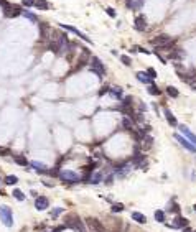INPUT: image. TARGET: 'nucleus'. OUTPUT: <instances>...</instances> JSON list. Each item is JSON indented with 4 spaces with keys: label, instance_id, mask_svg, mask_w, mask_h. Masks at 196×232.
Masks as SVG:
<instances>
[{
    "label": "nucleus",
    "instance_id": "f257e3e1",
    "mask_svg": "<svg viewBox=\"0 0 196 232\" xmlns=\"http://www.w3.org/2000/svg\"><path fill=\"white\" fill-rule=\"evenodd\" d=\"M58 178L61 180L63 183H66V184H78V183H81L82 181V176L81 175H78V173H74V171H71V170H63V171H59V175H58Z\"/></svg>",
    "mask_w": 196,
    "mask_h": 232
},
{
    "label": "nucleus",
    "instance_id": "f03ea898",
    "mask_svg": "<svg viewBox=\"0 0 196 232\" xmlns=\"http://www.w3.org/2000/svg\"><path fill=\"white\" fill-rule=\"evenodd\" d=\"M89 63H91V71H92L94 74H97L99 77L106 76V68H104V63L101 61L97 56H91Z\"/></svg>",
    "mask_w": 196,
    "mask_h": 232
},
{
    "label": "nucleus",
    "instance_id": "7ed1b4c3",
    "mask_svg": "<svg viewBox=\"0 0 196 232\" xmlns=\"http://www.w3.org/2000/svg\"><path fill=\"white\" fill-rule=\"evenodd\" d=\"M0 219L7 227L13 226V212L8 206H0Z\"/></svg>",
    "mask_w": 196,
    "mask_h": 232
},
{
    "label": "nucleus",
    "instance_id": "20e7f679",
    "mask_svg": "<svg viewBox=\"0 0 196 232\" xmlns=\"http://www.w3.org/2000/svg\"><path fill=\"white\" fill-rule=\"evenodd\" d=\"M86 226L89 227L92 232H107L106 227H104V224L101 222V221L94 219V217H87V219H86Z\"/></svg>",
    "mask_w": 196,
    "mask_h": 232
},
{
    "label": "nucleus",
    "instance_id": "39448f33",
    "mask_svg": "<svg viewBox=\"0 0 196 232\" xmlns=\"http://www.w3.org/2000/svg\"><path fill=\"white\" fill-rule=\"evenodd\" d=\"M175 138H176V142L180 143L183 148H186V152H190V153H196V147L193 145V143L190 142V140H186L183 135H180V133H175Z\"/></svg>",
    "mask_w": 196,
    "mask_h": 232
},
{
    "label": "nucleus",
    "instance_id": "423d86ee",
    "mask_svg": "<svg viewBox=\"0 0 196 232\" xmlns=\"http://www.w3.org/2000/svg\"><path fill=\"white\" fill-rule=\"evenodd\" d=\"M22 13H23V10L20 8L18 5H13V3H10V5L3 10V15H5L7 18H15V17L22 15Z\"/></svg>",
    "mask_w": 196,
    "mask_h": 232
},
{
    "label": "nucleus",
    "instance_id": "0eeeda50",
    "mask_svg": "<svg viewBox=\"0 0 196 232\" xmlns=\"http://www.w3.org/2000/svg\"><path fill=\"white\" fill-rule=\"evenodd\" d=\"M186 226H190V222H188L186 217H181V216L173 219V224H166V227H170V229H183Z\"/></svg>",
    "mask_w": 196,
    "mask_h": 232
},
{
    "label": "nucleus",
    "instance_id": "6e6552de",
    "mask_svg": "<svg viewBox=\"0 0 196 232\" xmlns=\"http://www.w3.org/2000/svg\"><path fill=\"white\" fill-rule=\"evenodd\" d=\"M171 38L170 36H166V35H160V36H157V38H153V40H150V43L153 45V46H157V48H160V46H165V45L168 43H171Z\"/></svg>",
    "mask_w": 196,
    "mask_h": 232
},
{
    "label": "nucleus",
    "instance_id": "1a4fd4ad",
    "mask_svg": "<svg viewBox=\"0 0 196 232\" xmlns=\"http://www.w3.org/2000/svg\"><path fill=\"white\" fill-rule=\"evenodd\" d=\"M35 207H36L38 211H45L50 207V199L46 198V196H36V199H35Z\"/></svg>",
    "mask_w": 196,
    "mask_h": 232
},
{
    "label": "nucleus",
    "instance_id": "9d476101",
    "mask_svg": "<svg viewBox=\"0 0 196 232\" xmlns=\"http://www.w3.org/2000/svg\"><path fill=\"white\" fill-rule=\"evenodd\" d=\"M134 28H135L137 31H145V30H147V18H145V15L135 17V20H134Z\"/></svg>",
    "mask_w": 196,
    "mask_h": 232
},
{
    "label": "nucleus",
    "instance_id": "9b49d317",
    "mask_svg": "<svg viewBox=\"0 0 196 232\" xmlns=\"http://www.w3.org/2000/svg\"><path fill=\"white\" fill-rule=\"evenodd\" d=\"M178 128L181 130V133H183V137H185V138H186V140H190V142H191V143H193V145L196 147V135H194V133L191 132V130L188 128L186 125H178Z\"/></svg>",
    "mask_w": 196,
    "mask_h": 232
},
{
    "label": "nucleus",
    "instance_id": "f8f14e48",
    "mask_svg": "<svg viewBox=\"0 0 196 232\" xmlns=\"http://www.w3.org/2000/svg\"><path fill=\"white\" fill-rule=\"evenodd\" d=\"M63 28H66L68 31H71V33H74L76 36H79L81 40H84L86 43H91V38H87V35H84V33H81V31L78 30V28H74V26H71V25H64V23H59Z\"/></svg>",
    "mask_w": 196,
    "mask_h": 232
},
{
    "label": "nucleus",
    "instance_id": "ddd939ff",
    "mask_svg": "<svg viewBox=\"0 0 196 232\" xmlns=\"http://www.w3.org/2000/svg\"><path fill=\"white\" fill-rule=\"evenodd\" d=\"M163 114H165V119H166L168 125H171V127H178V120H176V117L171 114L170 109H168V107H163Z\"/></svg>",
    "mask_w": 196,
    "mask_h": 232
},
{
    "label": "nucleus",
    "instance_id": "4468645a",
    "mask_svg": "<svg viewBox=\"0 0 196 232\" xmlns=\"http://www.w3.org/2000/svg\"><path fill=\"white\" fill-rule=\"evenodd\" d=\"M181 79L185 81V82L191 84V86H194L196 84V71H191V73H185V74H180Z\"/></svg>",
    "mask_w": 196,
    "mask_h": 232
},
{
    "label": "nucleus",
    "instance_id": "2eb2a0df",
    "mask_svg": "<svg viewBox=\"0 0 196 232\" xmlns=\"http://www.w3.org/2000/svg\"><path fill=\"white\" fill-rule=\"evenodd\" d=\"M135 76H137V79L140 81V82H142V84H147V86L153 82V79H150V77H148V74H147L145 71H138V73H137V74H135Z\"/></svg>",
    "mask_w": 196,
    "mask_h": 232
},
{
    "label": "nucleus",
    "instance_id": "dca6fc26",
    "mask_svg": "<svg viewBox=\"0 0 196 232\" xmlns=\"http://www.w3.org/2000/svg\"><path fill=\"white\" fill-rule=\"evenodd\" d=\"M30 166L35 168V170H36V173H40V175H41V173H46V170H48L46 165H45V163H40V161H31Z\"/></svg>",
    "mask_w": 196,
    "mask_h": 232
},
{
    "label": "nucleus",
    "instance_id": "f3484780",
    "mask_svg": "<svg viewBox=\"0 0 196 232\" xmlns=\"http://www.w3.org/2000/svg\"><path fill=\"white\" fill-rule=\"evenodd\" d=\"M109 94L114 97V99H119V101L124 97V92H122L120 87H109Z\"/></svg>",
    "mask_w": 196,
    "mask_h": 232
},
{
    "label": "nucleus",
    "instance_id": "a211bd4d",
    "mask_svg": "<svg viewBox=\"0 0 196 232\" xmlns=\"http://www.w3.org/2000/svg\"><path fill=\"white\" fill-rule=\"evenodd\" d=\"M17 183H18V178H17L15 175H7V176L3 178V184H7V186H15Z\"/></svg>",
    "mask_w": 196,
    "mask_h": 232
},
{
    "label": "nucleus",
    "instance_id": "6ab92c4d",
    "mask_svg": "<svg viewBox=\"0 0 196 232\" xmlns=\"http://www.w3.org/2000/svg\"><path fill=\"white\" fill-rule=\"evenodd\" d=\"M102 180H104V175L97 171V173H92V175H91L89 183H91V184H99V183L102 181Z\"/></svg>",
    "mask_w": 196,
    "mask_h": 232
},
{
    "label": "nucleus",
    "instance_id": "aec40b11",
    "mask_svg": "<svg viewBox=\"0 0 196 232\" xmlns=\"http://www.w3.org/2000/svg\"><path fill=\"white\" fill-rule=\"evenodd\" d=\"M143 2L145 0H130V2H127V7L130 10H138V8H142Z\"/></svg>",
    "mask_w": 196,
    "mask_h": 232
},
{
    "label": "nucleus",
    "instance_id": "412c9836",
    "mask_svg": "<svg viewBox=\"0 0 196 232\" xmlns=\"http://www.w3.org/2000/svg\"><path fill=\"white\" fill-rule=\"evenodd\" d=\"M132 219H134L135 222H138V224H145L147 222V217L143 216L142 212H137V211H135V212H132Z\"/></svg>",
    "mask_w": 196,
    "mask_h": 232
},
{
    "label": "nucleus",
    "instance_id": "4be33fe9",
    "mask_svg": "<svg viewBox=\"0 0 196 232\" xmlns=\"http://www.w3.org/2000/svg\"><path fill=\"white\" fill-rule=\"evenodd\" d=\"M13 161H15L17 165H20V166H28V160L23 155H15V156H13Z\"/></svg>",
    "mask_w": 196,
    "mask_h": 232
},
{
    "label": "nucleus",
    "instance_id": "5701e85b",
    "mask_svg": "<svg viewBox=\"0 0 196 232\" xmlns=\"http://www.w3.org/2000/svg\"><path fill=\"white\" fill-rule=\"evenodd\" d=\"M183 56H185L183 50H171L170 54H168V58H171V59H181Z\"/></svg>",
    "mask_w": 196,
    "mask_h": 232
},
{
    "label": "nucleus",
    "instance_id": "b1692460",
    "mask_svg": "<svg viewBox=\"0 0 196 232\" xmlns=\"http://www.w3.org/2000/svg\"><path fill=\"white\" fill-rule=\"evenodd\" d=\"M35 7L38 10H46V8H50V3L46 0H35Z\"/></svg>",
    "mask_w": 196,
    "mask_h": 232
},
{
    "label": "nucleus",
    "instance_id": "393cba45",
    "mask_svg": "<svg viewBox=\"0 0 196 232\" xmlns=\"http://www.w3.org/2000/svg\"><path fill=\"white\" fill-rule=\"evenodd\" d=\"M12 196L17 199V201H25V194H23V191H22V189H18V188L13 189Z\"/></svg>",
    "mask_w": 196,
    "mask_h": 232
},
{
    "label": "nucleus",
    "instance_id": "a878e982",
    "mask_svg": "<svg viewBox=\"0 0 196 232\" xmlns=\"http://www.w3.org/2000/svg\"><path fill=\"white\" fill-rule=\"evenodd\" d=\"M155 221L157 222H165V211H162V209H158V211H155Z\"/></svg>",
    "mask_w": 196,
    "mask_h": 232
},
{
    "label": "nucleus",
    "instance_id": "bb28decb",
    "mask_svg": "<svg viewBox=\"0 0 196 232\" xmlns=\"http://www.w3.org/2000/svg\"><path fill=\"white\" fill-rule=\"evenodd\" d=\"M147 87H148V92L152 94V96H160V94H162V91H160V89H158V87H157L153 82H152V84H148Z\"/></svg>",
    "mask_w": 196,
    "mask_h": 232
},
{
    "label": "nucleus",
    "instance_id": "cd10ccee",
    "mask_svg": "<svg viewBox=\"0 0 196 232\" xmlns=\"http://www.w3.org/2000/svg\"><path fill=\"white\" fill-rule=\"evenodd\" d=\"M166 94H168L170 97H178V96H180L178 89H176V87H173V86H168V87H166Z\"/></svg>",
    "mask_w": 196,
    "mask_h": 232
},
{
    "label": "nucleus",
    "instance_id": "c85d7f7f",
    "mask_svg": "<svg viewBox=\"0 0 196 232\" xmlns=\"http://www.w3.org/2000/svg\"><path fill=\"white\" fill-rule=\"evenodd\" d=\"M22 15H23V17H25V18H28V20H30V22H35V23H36V22H38V17H36V15H35V13L28 12V10H26V12H23V13H22Z\"/></svg>",
    "mask_w": 196,
    "mask_h": 232
},
{
    "label": "nucleus",
    "instance_id": "c756f323",
    "mask_svg": "<svg viewBox=\"0 0 196 232\" xmlns=\"http://www.w3.org/2000/svg\"><path fill=\"white\" fill-rule=\"evenodd\" d=\"M168 211H170V212H175V214H180V212H181V207L178 206L176 203H171V204H170V209H168Z\"/></svg>",
    "mask_w": 196,
    "mask_h": 232
},
{
    "label": "nucleus",
    "instance_id": "7c9ffc66",
    "mask_svg": "<svg viewBox=\"0 0 196 232\" xmlns=\"http://www.w3.org/2000/svg\"><path fill=\"white\" fill-rule=\"evenodd\" d=\"M122 127L127 128L129 132H134V127H132V124L129 122V119H124V120H122Z\"/></svg>",
    "mask_w": 196,
    "mask_h": 232
},
{
    "label": "nucleus",
    "instance_id": "2f4dec72",
    "mask_svg": "<svg viewBox=\"0 0 196 232\" xmlns=\"http://www.w3.org/2000/svg\"><path fill=\"white\" fill-rule=\"evenodd\" d=\"M64 212V209H63V207H56L54 211H51V217H53V219H56V217L59 216V214H63Z\"/></svg>",
    "mask_w": 196,
    "mask_h": 232
},
{
    "label": "nucleus",
    "instance_id": "473e14b6",
    "mask_svg": "<svg viewBox=\"0 0 196 232\" xmlns=\"http://www.w3.org/2000/svg\"><path fill=\"white\" fill-rule=\"evenodd\" d=\"M120 61H122V63H124V64H125V66H130V64H132V59H130V58H129V56H127V54H120Z\"/></svg>",
    "mask_w": 196,
    "mask_h": 232
},
{
    "label": "nucleus",
    "instance_id": "72a5a7b5",
    "mask_svg": "<svg viewBox=\"0 0 196 232\" xmlns=\"http://www.w3.org/2000/svg\"><path fill=\"white\" fill-rule=\"evenodd\" d=\"M112 212H122L124 211V204H112Z\"/></svg>",
    "mask_w": 196,
    "mask_h": 232
},
{
    "label": "nucleus",
    "instance_id": "f704fd0d",
    "mask_svg": "<svg viewBox=\"0 0 196 232\" xmlns=\"http://www.w3.org/2000/svg\"><path fill=\"white\" fill-rule=\"evenodd\" d=\"M120 107H132V97H125V99L122 101Z\"/></svg>",
    "mask_w": 196,
    "mask_h": 232
},
{
    "label": "nucleus",
    "instance_id": "c9c22d12",
    "mask_svg": "<svg viewBox=\"0 0 196 232\" xmlns=\"http://www.w3.org/2000/svg\"><path fill=\"white\" fill-rule=\"evenodd\" d=\"M147 74H148V77H150V79H155V77H157V73H155V69H152V68H148V69H147Z\"/></svg>",
    "mask_w": 196,
    "mask_h": 232
},
{
    "label": "nucleus",
    "instance_id": "e433bc0d",
    "mask_svg": "<svg viewBox=\"0 0 196 232\" xmlns=\"http://www.w3.org/2000/svg\"><path fill=\"white\" fill-rule=\"evenodd\" d=\"M22 5H23V7H28V8H30V7H33V5H35V0H22Z\"/></svg>",
    "mask_w": 196,
    "mask_h": 232
},
{
    "label": "nucleus",
    "instance_id": "4c0bfd02",
    "mask_svg": "<svg viewBox=\"0 0 196 232\" xmlns=\"http://www.w3.org/2000/svg\"><path fill=\"white\" fill-rule=\"evenodd\" d=\"M106 12H107V15H109V17L115 18V10L114 8H110V7H109V8H106Z\"/></svg>",
    "mask_w": 196,
    "mask_h": 232
},
{
    "label": "nucleus",
    "instance_id": "58836bf2",
    "mask_svg": "<svg viewBox=\"0 0 196 232\" xmlns=\"http://www.w3.org/2000/svg\"><path fill=\"white\" fill-rule=\"evenodd\" d=\"M0 5H2V8H3V10H5V8H7V7H8V5H10V3H8V2H7V0H0Z\"/></svg>",
    "mask_w": 196,
    "mask_h": 232
},
{
    "label": "nucleus",
    "instance_id": "ea45409f",
    "mask_svg": "<svg viewBox=\"0 0 196 232\" xmlns=\"http://www.w3.org/2000/svg\"><path fill=\"white\" fill-rule=\"evenodd\" d=\"M106 92H109V87H102V89H101V96H104V94H106Z\"/></svg>",
    "mask_w": 196,
    "mask_h": 232
},
{
    "label": "nucleus",
    "instance_id": "a19ab883",
    "mask_svg": "<svg viewBox=\"0 0 196 232\" xmlns=\"http://www.w3.org/2000/svg\"><path fill=\"white\" fill-rule=\"evenodd\" d=\"M183 232H193V230H191V229H190V227H188V226H186V227H183Z\"/></svg>",
    "mask_w": 196,
    "mask_h": 232
},
{
    "label": "nucleus",
    "instance_id": "79ce46f5",
    "mask_svg": "<svg viewBox=\"0 0 196 232\" xmlns=\"http://www.w3.org/2000/svg\"><path fill=\"white\" fill-rule=\"evenodd\" d=\"M193 89H194V91H196V84H194V86H193Z\"/></svg>",
    "mask_w": 196,
    "mask_h": 232
},
{
    "label": "nucleus",
    "instance_id": "37998d69",
    "mask_svg": "<svg viewBox=\"0 0 196 232\" xmlns=\"http://www.w3.org/2000/svg\"><path fill=\"white\" fill-rule=\"evenodd\" d=\"M193 209H194V211H196V204H194V207H193Z\"/></svg>",
    "mask_w": 196,
    "mask_h": 232
},
{
    "label": "nucleus",
    "instance_id": "c03bdc74",
    "mask_svg": "<svg viewBox=\"0 0 196 232\" xmlns=\"http://www.w3.org/2000/svg\"><path fill=\"white\" fill-rule=\"evenodd\" d=\"M0 184H2V178H0Z\"/></svg>",
    "mask_w": 196,
    "mask_h": 232
},
{
    "label": "nucleus",
    "instance_id": "a18cd8bd",
    "mask_svg": "<svg viewBox=\"0 0 196 232\" xmlns=\"http://www.w3.org/2000/svg\"><path fill=\"white\" fill-rule=\"evenodd\" d=\"M127 2H130V0H125V3H127Z\"/></svg>",
    "mask_w": 196,
    "mask_h": 232
},
{
    "label": "nucleus",
    "instance_id": "49530a36",
    "mask_svg": "<svg viewBox=\"0 0 196 232\" xmlns=\"http://www.w3.org/2000/svg\"><path fill=\"white\" fill-rule=\"evenodd\" d=\"M193 232H196V230H193Z\"/></svg>",
    "mask_w": 196,
    "mask_h": 232
}]
</instances>
